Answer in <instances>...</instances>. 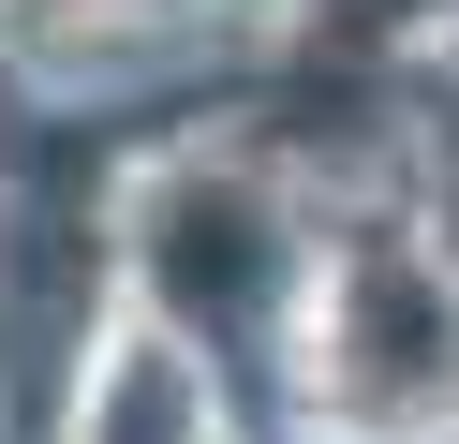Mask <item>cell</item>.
Instances as JSON below:
<instances>
[{"label": "cell", "instance_id": "6da1fadb", "mask_svg": "<svg viewBox=\"0 0 459 444\" xmlns=\"http://www.w3.org/2000/svg\"><path fill=\"white\" fill-rule=\"evenodd\" d=\"M326 400L356 430H415V414L459 400V311L400 237H370L341 266V296H326Z\"/></svg>", "mask_w": 459, "mask_h": 444}, {"label": "cell", "instance_id": "7a4b0ae2", "mask_svg": "<svg viewBox=\"0 0 459 444\" xmlns=\"http://www.w3.org/2000/svg\"><path fill=\"white\" fill-rule=\"evenodd\" d=\"M134 252H149V296L178 326H252L267 311V282H281V222H267V193H252L238 163H178L149 193V222H134Z\"/></svg>", "mask_w": 459, "mask_h": 444}, {"label": "cell", "instance_id": "3957f363", "mask_svg": "<svg viewBox=\"0 0 459 444\" xmlns=\"http://www.w3.org/2000/svg\"><path fill=\"white\" fill-rule=\"evenodd\" d=\"M74 444H208V400H193V355H119V370L74 400Z\"/></svg>", "mask_w": 459, "mask_h": 444}, {"label": "cell", "instance_id": "277c9868", "mask_svg": "<svg viewBox=\"0 0 459 444\" xmlns=\"http://www.w3.org/2000/svg\"><path fill=\"white\" fill-rule=\"evenodd\" d=\"M400 15H429V0H341V15H326V30H341V45H385V30H400Z\"/></svg>", "mask_w": 459, "mask_h": 444}]
</instances>
